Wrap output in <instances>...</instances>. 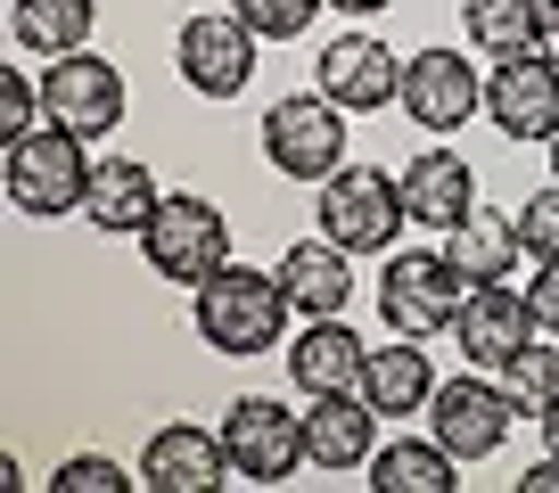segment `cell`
Masks as SVG:
<instances>
[{
    "label": "cell",
    "instance_id": "obj_1",
    "mask_svg": "<svg viewBox=\"0 0 559 493\" xmlns=\"http://www.w3.org/2000/svg\"><path fill=\"white\" fill-rule=\"evenodd\" d=\"M288 313L297 304H288L280 272H255V264H223L206 288H190V321L214 353H272Z\"/></svg>",
    "mask_w": 559,
    "mask_h": 493
},
{
    "label": "cell",
    "instance_id": "obj_36",
    "mask_svg": "<svg viewBox=\"0 0 559 493\" xmlns=\"http://www.w3.org/2000/svg\"><path fill=\"white\" fill-rule=\"evenodd\" d=\"M543 148H551V181H559V132H551V141H543Z\"/></svg>",
    "mask_w": 559,
    "mask_h": 493
},
{
    "label": "cell",
    "instance_id": "obj_4",
    "mask_svg": "<svg viewBox=\"0 0 559 493\" xmlns=\"http://www.w3.org/2000/svg\"><path fill=\"white\" fill-rule=\"evenodd\" d=\"M403 223H412L403 181L370 173V165H337V173L321 181V239H337L346 255H395Z\"/></svg>",
    "mask_w": 559,
    "mask_h": 493
},
{
    "label": "cell",
    "instance_id": "obj_33",
    "mask_svg": "<svg viewBox=\"0 0 559 493\" xmlns=\"http://www.w3.org/2000/svg\"><path fill=\"white\" fill-rule=\"evenodd\" d=\"M543 50L559 58V0H551V9H543Z\"/></svg>",
    "mask_w": 559,
    "mask_h": 493
},
{
    "label": "cell",
    "instance_id": "obj_13",
    "mask_svg": "<svg viewBox=\"0 0 559 493\" xmlns=\"http://www.w3.org/2000/svg\"><path fill=\"white\" fill-rule=\"evenodd\" d=\"M486 116L510 141H551L559 132V58L526 50V58H493L486 74Z\"/></svg>",
    "mask_w": 559,
    "mask_h": 493
},
{
    "label": "cell",
    "instance_id": "obj_24",
    "mask_svg": "<svg viewBox=\"0 0 559 493\" xmlns=\"http://www.w3.org/2000/svg\"><path fill=\"white\" fill-rule=\"evenodd\" d=\"M461 460L444 453L437 436L428 444H379V453H370V493H453L461 485Z\"/></svg>",
    "mask_w": 559,
    "mask_h": 493
},
{
    "label": "cell",
    "instance_id": "obj_30",
    "mask_svg": "<svg viewBox=\"0 0 559 493\" xmlns=\"http://www.w3.org/2000/svg\"><path fill=\"white\" fill-rule=\"evenodd\" d=\"M123 485H140V477H123V460H107V453L58 460V493H123Z\"/></svg>",
    "mask_w": 559,
    "mask_h": 493
},
{
    "label": "cell",
    "instance_id": "obj_32",
    "mask_svg": "<svg viewBox=\"0 0 559 493\" xmlns=\"http://www.w3.org/2000/svg\"><path fill=\"white\" fill-rule=\"evenodd\" d=\"M519 493H559V453H543V460H535V469H526V477H519Z\"/></svg>",
    "mask_w": 559,
    "mask_h": 493
},
{
    "label": "cell",
    "instance_id": "obj_8",
    "mask_svg": "<svg viewBox=\"0 0 559 493\" xmlns=\"http://www.w3.org/2000/svg\"><path fill=\"white\" fill-rule=\"evenodd\" d=\"M174 67H181V83H190L198 99H239V91L255 83V25H247L239 9H206V17L181 25Z\"/></svg>",
    "mask_w": 559,
    "mask_h": 493
},
{
    "label": "cell",
    "instance_id": "obj_20",
    "mask_svg": "<svg viewBox=\"0 0 559 493\" xmlns=\"http://www.w3.org/2000/svg\"><path fill=\"white\" fill-rule=\"evenodd\" d=\"M403 206H412L419 230H453L461 214L477 206V173L453 157V148H419V157L403 165Z\"/></svg>",
    "mask_w": 559,
    "mask_h": 493
},
{
    "label": "cell",
    "instance_id": "obj_27",
    "mask_svg": "<svg viewBox=\"0 0 559 493\" xmlns=\"http://www.w3.org/2000/svg\"><path fill=\"white\" fill-rule=\"evenodd\" d=\"M41 83L34 74H17V67H0V148H17L25 132H41Z\"/></svg>",
    "mask_w": 559,
    "mask_h": 493
},
{
    "label": "cell",
    "instance_id": "obj_19",
    "mask_svg": "<svg viewBox=\"0 0 559 493\" xmlns=\"http://www.w3.org/2000/svg\"><path fill=\"white\" fill-rule=\"evenodd\" d=\"M157 206H165V197H157V181H148L140 157H99V165H91V190H83V223L91 230H107V239H140Z\"/></svg>",
    "mask_w": 559,
    "mask_h": 493
},
{
    "label": "cell",
    "instance_id": "obj_29",
    "mask_svg": "<svg viewBox=\"0 0 559 493\" xmlns=\"http://www.w3.org/2000/svg\"><path fill=\"white\" fill-rule=\"evenodd\" d=\"M519 246L535 255V264H551V255H559V181L519 206Z\"/></svg>",
    "mask_w": 559,
    "mask_h": 493
},
{
    "label": "cell",
    "instance_id": "obj_21",
    "mask_svg": "<svg viewBox=\"0 0 559 493\" xmlns=\"http://www.w3.org/2000/svg\"><path fill=\"white\" fill-rule=\"evenodd\" d=\"M519 214H486V206H469L453 230H444V264L461 272L469 288H486V280H510L519 272Z\"/></svg>",
    "mask_w": 559,
    "mask_h": 493
},
{
    "label": "cell",
    "instance_id": "obj_26",
    "mask_svg": "<svg viewBox=\"0 0 559 493\" xmlns=\"http://www.w3.org/2000/svg\"><path fill=\"white\" fill-rule=\"evenodd\" d=\"M502 387H510V404H519V420H543V411L559 404V346H526V353H510Z\"/></svg>",
    "mask_w": 559,
    "mask_h": 493
},
{
    "label": "cell",
    "instance_id": "obj_35",
    "mask_svg": "<svg viewBox=\"0 0 559 493\" xmlns=\"http://www.w3.org/2000/svg\"><path fill=\"white\" fill-rule=\"evenodd\" d=\"M330 9H346V17H370V9H386V0H330Z\"/></svg>",
    "mask_w": 559,
    "mask_h": 493
},
{
    "label": "cell",
    "instance_id": "obj_22",
    "mask_svg": "<svg viewBox=\"0 0 559 493\" xmlns=\"http://www.w3.org/2000/svg\"><path fill=\"white\" fill-rule=\"evenodd\" d=\"M91 25H99V0H17V9H9V41L34 50V58L91 50Z\"/></svg>",
    "mask_w": 559,
    "mask_h": 493
},
{
    "label": "cell",
    "instance_id": "obj_17",
    "mask_svg": "<svg viewBox=\"0 0 559 493\" xmlns=\"http://www.w3.org/2000/svg\"><path fill=\"white\" fill-rule=\"evenodd\" d=\"M362 362H370V346L346 329V313H337V321H305L297 346H288V378H297L305 404H313V395H346V387H362Z\"/></svg>",
    "mask_w": 559,
    "mask_h": 493
},
{
    "label": "cell",
    "instance_id": "obj_11",
    "mask_svg": "<svg viewBox=\"0 0 559 493\" xmlns=\"http://www.w3.org/2000/svg\"><path fill=\"white\" fill-rule=\"evenodd\" d=\"M403 116L419 123V132H461L469 116H486V74L469 67L461 50H419V58H403Z\"/></svg>",
    "mask_w": 559,
    "mask_h": 493
},
{
    "label": "cell",
    "instance_id": "obj_16",
    "mask_svg": "<svg viewBox=\"0 0 559 493\" xmlns=\"http://www.w3.org/2000/svg\"><path fill=\"white\" fill-rule=\"evenodd\" d=\"M370 453H379V404L362 387L313 395V411H305V460L313 469H370Z\"/></svg>",
    "mask_w": 559,
    "mask_h": 493
},
{
    "label": "cell",
    "instance_id": "obj_7",
    "mask_svg": "<svg viewBox=\"0 0 559 493\" xmlns=\"http://www.w3.org/2000/svg\"><path fill=\"white\" fill-rule=\"evenodd\" d=\"M223 453L230 477H247V485H288L305 469V411L272 404V395H239L223 411Z\"/></svg>",
    "mask_w": 559,
    "mask_h": 493
},
{
    "label": "cell",
    "instance_id": "obj_2",
    "mask_svg": "<svg viewBox=\"0 0 559 493\" xmlns=\"http://www.w3.org/2000/svg\"><path fill=\"white\" fill-rule=\"evenodd\" d=\"M0 190H9V206H17V214H41V223H58V214H83V190H91V141L58 132V123L25 132L17 148H0Z\"/></svg>",
    "mask_w": 559,
    "mask_h": 493
},
{
    "label": "cell",
    "instance_id": "obj_5",
    "mask_svg": "<svg viewBox=\"0 0 559 493\" xmlns=\"http://www.w3.org/2000/svg\"><path fill=\"white\" fill-rule=\"evenodd\" d=\"M140 255H148V272L174 288H206L214 272L230 264V223L223 206H206V197H165L157 214H148V230H140Z\"/></svg>",
    "mask_w": 559,
    "mask_h": 493
},
{
    "label": "cell",
    "instance_id": "obj_9",
    "mask_svg": "<svg viewBox=\"0 0 559 493\" xmlns=\"http://www.w3.org/2000/svg\"><path fill=\"white\" fill-rule=\"evenodd\" d=\"M41 116H50L58 132H74V141H107L123 123V67H107V58H91V50L50 58V74H41Z\"/></svg>",
    "mask_w": 559,
    "mask_h": 493
},
{
    "label": "cell",
    "instance_id": "obj_34",
    "mask_svg": "<svg viewBox=\"0 0 559 493\" xmlns=\"http://www.w3.org/2000/svg\"><path fill=\"white\" fill-rule=\"evenodd\" d=\"M543 453H559V404L543 411Z\"/></svg>",
    "mask_w": 559,
    "mask_h": 493
},
{
    "label": "cell",
    "instance_id": "obj_31",
    "mask_svg": "<svg viewBox=\"0 0 559 493\" xmlns=\"http://www.w3.org/2000/svg\"><path fill=\"white\" fill-rule=\"evenodd\" d=\"M526 304H535V321L543 329H559V255L535 272V288H526Z\"/></svg>",
    "mask_w": 559,
    "mask_h": 493
},
{
    "label": "cell",
    "instance_id": "obj_3",
    "mask_svg": "<svg viewBox=\"0 0 559 493\" xmlns=\"http://www.w3.org/2000/svg\"><path fill=\"white\" fill-rule=\"evenodd\" d=\"M263 157H272V173L313 181V190H321V181L346 165V107H337L330 91L272 99V107H263Z\"/></svg>",
    "mask_w": 559,
    "mask_h": 493
},
{
    "label": "cell",
    "instance_id": "obj_12",
    "mask_svg": "<svg viewBox=\"0 0 559 493\" xmlns=\"http://www.w3.org/2000/svg\"><path fill=\"white\" fill-rule=\"evenodd\" d=\"M535 329H543L535 304H526L519 288H502V280L469 288V297H461V313H453V346H461V362H469V370H493V378L510 370V353L535 346Z\"/></svg>",
    "mask_w": 559,
    "mask_h": 493
},
{
    "label": "cell",
    "instance_id": "obj_28",
    "mask_svg": "<svg viewBox=\"0 0 559 493\" xmlns=\"http://www.w3.org/2000/svg\"><path fill=\"white\" fill-rule=\"evenodd\" d=\"M230 9L255 25V41H297L321 17V0H230Z\"/></svg>",
    "mask_w": 559,
    "mask_h": 493
},
{
    "label": "cell",
    "instance_id": "obj_15",
    "mask_svg": "<svg viewBox=\"0 0 559 493\" xmlns=\"http://www.w3.org/2000/svg\"><path fill=\"white\" fill-rule=\"evenodd\" d=\"M140 485L148 493H214L230 485V453H223V428H157V436L140 444Z\"/></svg>",
    "mask_w": 559,
    "mask_h": 493
},
{
    "label": "cell",
    "instance_id": "obj_18",
    "mask_svg": "<svg viewBox=\"0 0 559 493\" xmlns=\"http://www.w3.org/2000/svg\"><path fill=\"white\" fill-rule=\"evenodd\" d=\"M354 255L337 239H297L288 255H280V288H288V304H297V321H337L346 313V297H354Z\"/></svg>",
    "mask_w": 559,
    "mask_h": 493
},
{
    "label": "cell",
    "instance_id": "obj_23",
    "mask_svg": "<svg viewBox=\"0 0 559 493\" xmlns=\"http://www.w3.org/2000/svg\"><path fill=\"white\" fill-rule=\"evenodd\" d=\"M362 395L386 411V420H403V411H428V395H437V370H428L419 337H403V346H370V362H362Z\"/></svg>",
    "mask_w": 559,
    "mask_h": 493
},
{
    "label": "cell",
    "instance_id": "obj_14",
    "mask_svg": "<svg viewBox=\"0 0 559 493\" xmlns=\"http://www.w3.org/2000/svg\"><path fill=\"white\" fill-rule=\"evenodd\" d=\"M313 83L330 91V99L346 107V116H379L386 99H403V58L386 50L379 34H337L330 50H321Z\"/></svg>",
    "mask_w": 559,
    "mask_h": 493
},
{
    "label": "cell",
    "instance_id": "obj_10",
    "mask_svg": "<svg viewBox=\"0 0 559 493\" xmlns=\"http://www.w3.org/2000/svg\"><path fill=\"white\" fill-rule=\"evenodd\" d=\"M510 420H519V404H510V387L502 378H453V387H437L428 395V428H437V444L469 469V460H493L502 453V436H510Z\"/></svg>",
    "mask_w": 559,
    "mask_h": 493
},
{
    "label": "cell",
    "instance_id": "obj_25",
    "mask_svg": "<svg viewBox=\"0 0 559 493\" xmlns=\"http://www.w3.org/2000/svg\"><path fill=\"white\" fill-rule=\"evenodd\" d=\"M543 9L551 0H469V41L486 58H526L543 50Z\"/></svg>",
    "mask_w": 559,
    "mask_h": 493
},
{
    "label": "cell",
    "instance_id": "obj_6",
    "mask_svg": "<svg viewBox=\"0 0 559 493\" xmlns=\"http://www.w3.org/2000/svg\"><path fill=\"white\" fill-rule=\"evenodd\" d=\"M461 297H469V280L444 264V246H437V255H428V246H395V255H386L379 313H386V329H395V337H437V329H453Z\"/></svg>",
    "mask_w": 559,
    "mask_h": 493
}]
</instances>
